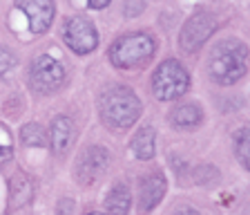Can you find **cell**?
I'll use <instances>...</instances> for the list:
<instances>
[{"mask_svg": "<svg viewBox=\"0 0 250 215\" xmlns=\"http://www.w3.org/2000/svg\"><path fill=\"white\" fill-rule=\"evenodd\" d=\"M14 157V142H11V135L2 123H0V164L9 162Z\"/></svg>", "mask_w": 250, "mask_h": 215, "instance_id": "18", "label": "cell"}, {"mask_svg": "<svg viewBox=\"0 0 250 215\" xmlns=\"http://www.w3.org/2000/svg\"><path fill=\"white\" fill-rule=\"evenodd\" d=\"M109 152L101 146H89L76 162V179L85 186L94 184L101 175L107 170Z\"/></svg>", "mask_w": 250, "mask_h": 215, "instance_id": "8", "label": "cell"}, {"mask_svg": "<svg viewBox=\"0 0 250 215\" xmlns=\"http://www.w3.org/2000/svg\"><path fill=\"white\" fill-rule=\"evenodd\" d=\"M141 117V101L130 88H112L101 99V119L105 126L123 130Z\"/></svg>", "mask_w": 250, "mask_h": 215, "instance_id": "2", "label": "cell"}, {"mask_svg": "<svg viewBox=\"0 0 250 215\" xmlns=\"http://www.w3.org/2000/svg\"><path fill=\"white\" fill-rule=\"evenodd\" d=\"M21 142L25 146H34V148H42L47 146V132L41 123H27L21 130Z\"/></svg>", "mask_w": 250, "mask_h": 215, "instance_id": "16", "label": "cell"}, {"mask_svg": "<svg viewBox=\"0 0 250 215\" xmlns=\"http://www.w3.org/2000/svg\"><path fill=\"white\" fill-rule=\"evenodd\" d=\"M248 70V49L239 41H224L210 54L208 72L219 85H232Z\"/></svg>", "mask_w": 250, "mask_h": 215, "instance_id": "1", "label": "cell"}, {"mask_svg": "<svg viewBox=\"0 0 250 215\" xmlns=\"http://www.w3.org/2000/svg\"><path fill=\"white\" fill-rule=\"evenodd\" d=\"M214 32H217L214 16H210L206 11H199L190 21H186V25L181 29V36H179V43H181V48L186 52H197L199 48H203V43L208 41Z\"/></svg>", "mask_w": 250, "mask_h": 215, "instance_id": "6", "label": "cell"}, {"mask_svg": "<svg viewBox=\"0 0 250 215\" xmlns=\"http://www.w3.org/2000/svg\"><path fill=\"white\" fill-rule=\"evenodd\" d=\"M154 150H156L154 130L150 126L139 130V135H134V139H132V152L139 159H152L154 157Z\"/></svg>", "mask_w": 250, "mask_h": 215, "instance_id": "14", "label": "cell"}, {"mask_svg": "<svg viewBox=\"0 0 250 215\" xmlns=\"http://www.w3.org/2000/svg\"><path fill=\"white\" fill-rule=\"evenodd\" d=\"M132 204L130 189L125 184H116L105 197V215H127Z\"/></svg>", "mask_w": 250, "mask_h": 215, "instance_id": "12", "label": "cell"}, {"mask_svg": "<svg viewBox=\"0 0 250 215\" xmlns=\"http://www.w3.org/2000/svg\"><path fill=\"white\" fill-rule=\"evenodd\" d=\"M65 83V70L52 56H38L29 68V85L41 95H49Z\"/></svg>", "mask_w": 250, "mask_h": 215, "instance_id": "5", "label": "cell"}, {"mask_svg": "<svg viewBox=\"0 0 250 215\" xmlns=\"http://www.w3.org/2000/svg\"><path fill=\"white\" fill-rule=\"evenodd\" d=\"M87 2H89L92 9H103V7L109 5V0H87Z\"/></svg>", "mask_w": 250, "mask_h": 215, "instance_id": "21", "label": "cell"}, {"mask_svg": "<svg viewBox=\"0 0 250 215\" xmlns=\"http://www.w3.org/2000/svg\"><path fill=\"white\" fill-rule=\"evenodd\" d=\"M18 9L25 11L29 29L34 34H42L49 29L54 18V0H18Z\"/></svg>", "mask_w": 250, "mask_h": 215, "instance_id": "9", "label": "cell"}, {"mask_svg": "<svg viewBox=\"0 0 250 215\" xmlns=\"http://www.w3.org/2000/svg\"><path fill=\"white\" fill-rule=\"evenodd\" d=\"M65 43L76 54H89L99 48V34L89 18L76 16L65 25Z\"/></svg>", "mask_w": 250, "mask_h": 215, "instance_id": "7", "label": "cell"}, {"mask_svg": "<svg viewBox=\"0 0 250 215\" xmlns=\"http://www.w3.org/2000/svg\"><path fill=\"white\" fill-rule=\"evenodd\" d=\"M143 9H146V0H125V5H123L125 18H136Z\"/></svg>", "mask_w": 250, "mask_h": 215, "instance_id": "20", "label": "cell"}, {"mask_svg": "<svg viewBox=\"0 0 250 215\" xmlns=\"http://www.w3.org/2000/svg\"><path fill=\"white\" fill-rule=\"evenodd\" d=\"M166 195V177L161 173H152L141 182L139 193V209L141 213H150Z\"/></svg>", "mask_w": 250, "mask_h": 215, "instance_id": "11", "label": "cell"}, {"mask_svg": "<svg viewBox=\"0 0 250 215\" xmlns=\"http://www.w3.org/2000/svg\"><path fill=\"white\" fill-rule=\"evenodd\" d=\"M203 115L199 110V105H192V103H186V105H179L177 110L170 115V121L172 126L179 128V130H192L201 123Z\"/></svg>", "mask_w": 250, "mask_h": 215, "instance_id": "13", "label": "cell"}, {"mask_svg": "<svg viewBox=\"0 0 250 215\" xmlns=\"http://www.w3.org/2000/svg\"><path fill=\"white\" fill-rule=\"evenodd\" d=\"M76 142V123L69 117H56L52 121L49 135H47V143L52 146L56 155H65Z\"/></svg>", "mask_w": 250, "mask_h": 215, "instance_id": "10", "label": "cell"}, {"mask_svg": "<svg viewBox=\"0 0 250 215\" xmlns=\"http://www.w3.org/2000/svg\"><path fill=\"white\" fill-rule=\"evenodd\" d=\"M172 215H199L194 209H188V206H181V209H177Z\"/></svg>", "mask_w": 250, "mask_h": 215, "instance_id": "22", "label": "cell"}, {"mask_svg": "<svg viewBox=\"0 0 250 215\" xmlns=\"http://www.w3.org/2000/svg\"><path fill=\"white\" fill-rule=\"evenodd\" d=\"M16 63H18V58H16V54L11 52L9 48H5V45H0V79H5L7 74H9L11 70L16 68Z\"/></svg>", "mask_w": 250, "mask_h": 215, "instance_id": "19", "label": "cell"}, {"mask_svg": "<svg viewBox=\"0 0 250 215\" xmlns=\"http://www.w3.org/2000/svg\"><path fill=\"white\" fill-rule=\"evenodd\" d=\"M156 45L147 34H127L119 38L109 49V61L119 70H134L152 58Z\"/></svg>", "mask_w": 250, "mask_h": 215, "instance_id": "3", "label": "cell"}, {"mask_svg": "<svg viewBox=\"0 0 250 215\" xmlns=\"http://www.w3.org/2000/svg\"><path fill=\"white\" fill-rule=\"evenodd\" d=\"M89 215H103V213H89Z\"/></svg>", "mask_w": 250, "mask_h": 215, "instance_id": "23", "label": "cell"}, {"mask_svg": "<svg viewBox=\"0 0 250 215\" xmlns=\"http://www.w3.org/2000/svg\"><path fill=\"white\" fill-rule=\"evenodd\" d=\"M248 143H250V137H248V128H241L234 137V152H237V159L239 164L248 170L250 168V150H248Z\"/></svg>", "mask_w": 250, "mask_h": 215, "instance_id": "17", "label": "cell"}, {"mask_svg": "<svg viewBox=\"0 0 250 215\" xmlns=\"http://www.w3.org/2000/svg\"><path fill=\"white\" fill-rule=\"evenodd\" d=\"M190 88V74L179 61H163L152 76V92L159 101H174Z\"/></svg>", "mask_w": 250, "mask_h": 215, "instance_id": "4", "label": "cell"}, {"mask_svg": "<svg viewBox=\"0 0 250 215\" xmlns=\"http://www.w3.org/2000/svg\"><path fill=\"white\" fill-rule=\"evenodd\" d=\"M9 191H11V209H18V206L27 204L31 199L34 184H31V179L25 177V175H16V177H11Z\"/></svg>", "mask_w": 250, "mask_h": 215, "instance_id": "15", "label": "cell"}]
</instances>
